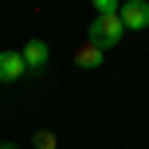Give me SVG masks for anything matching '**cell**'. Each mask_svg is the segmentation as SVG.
Segmentation results:
<instances>
[{
    "label": "cell",
    "mask_w": 149,
    "mask_h": 149,
    "mask_svg": "<svg viewBox=\"0 0 149 149\" xmlns=\"http://www.w3.org/2000/svg\"><path fill=\"white\" fill-rule=\"evenodd\" d=\"M122 36H126V24H122V16L118 12H110V16H94V20L86 24V39L94 47H114V43H122Z\"/></svg>",
    "instance_id": "1"
},
{
    "label": "cell",
    "mask_w": 149,
    "mask_h": 149,
    "mask_svg": "<svg viewBox=\"0 0 149 149\" xmlns=\"http://www.w3.org/2000/svg\"><path fill=\"white\" fill-rule=\"evenodd\" d=\"M102 59H106V51H102V47H94V43H82L79 51H74V63H79L82 71H94V67H102Z\"/></svg>",
    "instance_id": "5"
},
{
    "label": "cell",
    "mask_w": 149,
    "mask_h": 149,
    "mask_svg": "<svg viewBox=\"0 0 149 149\" xmlns=\"http://www.w3.org/2000/svg\"><path fill=\"white\" fill-rule=\"evenodd\" d=\"M90 4H94V12H98V16H110V12H118V8H122L118 0H90Z\"/></svg>",
    "instance_id": "7"
},
{
    "label": "cell",
    "mask_w": 149,
    "mask_h": 149,
    "mask_svg": "<svg viewBox=\"0 0 149 149\" xmlns=\"http://www.w3.org/2000/svg\"><path fill=\"white\" fill-rule=\"evenodd\" d=\"M20 55H24V67H28L31 74H39V71L47 67V59H51V51H47V43H43V39H28Z\"/></svg>",
    "instance_id": "3"
},
{
    "label": "cell",
    "mask_w": 149,
    "mask_h": 149,
    "mask_svg": "<svg viewBox=\"0 0 149 149\" xmlns=\"http://www.w3.org/2000/svg\"><path fill=\"white\" fill-rule=\"evenodd\" d=\"M24 74H28V67H24L20 51H0V82H16Z\"/></svg>",
    "instance_id": "4"
},
{
    "label": "cell",
    "mask_w": 149,
    "mask_h": 149,
    "mask_svg": "<svg viewBox=\"0 0 149 149\" xmlns=\"http://www.w3.org/2000/svg\"><path fill=\"white\" fill-rule=\"evenodd\" d=\"M0 149H16V145H0Z\"/></svg>",
    "instance_id": "8"
},
{
    "label": "cell",
    "mask_w": 149,
    "mask_h": 149,
    "mask_svg": "<svg viewBox=\"0 0 149 149\" xmlns=\"http://www.w3.org/2000/svg\"><path fill=\"white\" fill-rule=\"evenodd\" d=\"M31 141H36V149H55V141H59V137H55L51 130H39V134L31 137Z\"/></svg>",
    "instance_id": "6"
},
{
    "label": "cell",
    "mask_w": 149,
    "mask_h": 149,
    "mask_svg": "<svg viewBox=\"0 0 149 149\" xmlns=\"http://www.w3.org/2000/svg\"><path fill=\"white\" fill-rule=\"evenodd\" d=\"M122 24H126V31H141L149 28V0H126V4L118 8Z\"/></svg>",
    "instance_id": "2"
}]
</instances>
